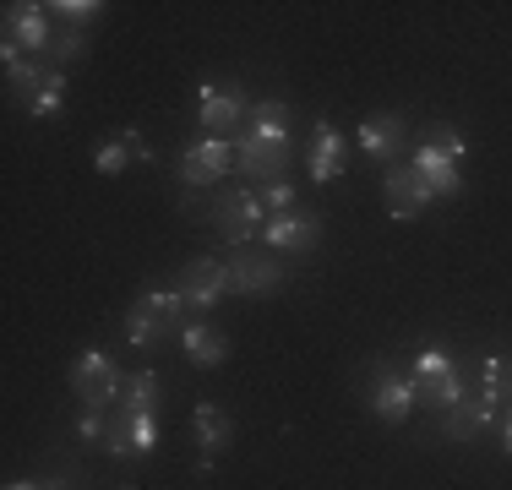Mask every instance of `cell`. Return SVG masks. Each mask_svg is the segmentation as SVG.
I'll return each instance as SVG.
<instances>
[{
    "label": "cell",
    "mask_w": 512,
    "mask_h": 490,
    "mask_svg": "<svg viewBox=\"0 0 512 490\" xmlns=\"http://www.w3.org/2000/svg\"><path fill=\"white\" fill-rule=\"evenodd\" d=\"M502 452L512 458V409H507V425H502Z\"/></svg>",
    "instance_id": "obj_33"
},
{
    "label": "cell",
    "mask_w": 512,
    "mask_h": 490,
    "mask_svg": "<svg viewBox=\"0 0 512 490\" xmlns=\"http://www.w3.org/2000/svg\"><path fill=\"white\" fill-rule=\"evenodd\" d=\"M496 414H502V409H496V403L474 387V392H463V403H453V409L436 414V420H442V436L447 441H480L485 431H491Z\"/></svg>",
    "instance_id": "obj_14"
},
{
    "label": "cell",
    "mask_w": 512,
    "mask_h": 490,
    "mask_svg": "<svg viewBox=\"0 0 512 490\" xmlns=\"http://www.w3.org/2000/svg\"><path fill=\"white\" fill-rule=\"evenodd\" d=\"M0 44H11L17 55H33V60H44L50 55V44H55V28H50V6H6V22H0Z\"/></svg>",
    "instance_id": "obj_11"
},
{
    "label": "cell",
    "mask_w": 512,
    "mask_h": 490,
    "mask_svg": "<svg viewBox=\"0 0 512 490\" xmlns=\"http://www.w3.org/2000/svg\"><path fill=\"white\" fill-rule=\"evenodd\" d=\"M50 11H55L60 22H66V28H88V22H99L104 6H99V0H55Z\"/></svg>",
    "instance_id": "obj_27"
},
{
    "label": "cell",
    "mask_w": 512,
    "mask_h": 490,
    "mask_svg": "<svg viewBox=\"0 0 512 490\" xmlns=\"http://www.w3.org/2000/svg\"><path fill=\"white\" fill-rule=\"evenodd\" d=\"M480 392L496 409H512V360L507 354H485L480 360Z\"/></svg>",
    "instance_id": "obj_23"
},
{
    "label": "cell",
    "mask_w": 512,
    "mask_h": 490,
    "mask_svg": "<svg viewBox=\"0 0 512 490\" xmlns=\"http://www.w3.org/2000/svg\"><path fill=\"white\" fill-rule=\"evenodd\" d=\"M148 158H153V147L142 142L137 126H126V131H115V137H104V147L93 153V169H99V175H120L126 164H148Z\"/></svg>",
    "instance_id": "obj_19"
},
{
    "label": "cell",
    "mask_w": 512,
    "mask_h": 490,
    "mask_svg": "<svg viewBox=\"0 0 512 490\" xmlns=\"http://www.w3.org/2000/svg\"><path fill=\"white\" fill-rule=\"evenodd\" d=\"M131 425H137V458H148L158 447V420L153 414H131Z\"/></svg>",
    "instance_id": "obj_30"
},
{
    "label": "cell",
    "mask_w": 512,
    "mask_h": 490,
    "mask_svg": "<svg viewBox=\"0 0 512 490\" xmlns=\"http://www.w3.org/2000/svg\"><path fill=\"white\" fill-rule=\"evenodd\" d=\"M289 104L284 98H262L251 104V120L240 126L235 137V153H240V175L246 186H273V180L289 175V158H295V131H289Z\"/></svg>",
    "instance_id": "obj_1"
},
{
    "label": "cell",
    "mask_w": 512,
    "mask_h": 490,
    "mask_svg": "<svg viewBox=\"0 0 512 490\" xmlns=\"http://www.w3.org/2000/svg\"><path fill=\"white\" fill-rule=\"evenodd\" d=\"M104 452L109 458H137V425H131V409H109V425H104Z\"/></svg>",
    "instance_id": "obj_24"
},
{
    "label": "cell",
    "mask_w": 512,
    "mask_h": 490,
    "mask_svg": "<svg viewBox=\"0 0 512 490\" xmlns=\"http://www.w3.org/2000/svg\"><path fill=\"white\" fill-rule=\"evenodd\" d=\"M382 196H387V213H393L398 224H409V218H420L425 207H431V191H425L420 175H414V164H393V169H387Z\"/></svg>",
    "instance_id": "obj_15"
},
{
    "label": "cell",
    "mask_w": 512,
    "mask_h": 490,
    "mask_svg": "<svg viewBox=\"0 0 512 490\" xmlns=\"http://www.w3.org/2000/svg\"><path fill=\"white\" fill-rule=\"evenodd\" d=\"M355 142L371 158H398V142H404V115H371V120H360Z\"/></svg>",
    "instance_id": "obj_22"
},
{
    "label": "cell",
    "mask_w": 512,
    "mask_h": 490,
    "mask_svg": "<svg viewBox=\"0 0 512 490\" xmlns=\"http://www.w3.org/2000/svg\"><path fill=\"white\" fill-rule=\"evenodd\" d=\"M197 109H202V131L207 137H240V126L251 120V98L240 82H202L197 88Z\"/></svg>",
    "instance_id": "obj_7"
},
{
    "label": "cell",
    "mask_w": 512,
    "mask_h": 490,
    "mask_svg": "<svg viewBox=\"0 0 512 490\" xmlns=\"http://www.w3.org/2000/svg\"><path fill=\"white\" fill-rule=\"evenodd\" d=\"M6 490H66V485H33V480H11Z\"/></svg>",
    "instance_id": "obj_32"
},
{
    "label": "cell",
    "mask_w": 512,
    "mask_h": 490,
    "mask_svg": "<svg viewBox=\"0 0 512 490\" xmlns=\"http://www.w3.org/2000/svg\"><path fill=\"white\" fill-rule=\"evenodd\" d=\"M224 267H229V294H246V300H262V294H278L289 284V267L278 256H267V245H229Z\"/></svg>",
    "instance_id": "obj_4"
},
{
    "label": "cell",
    "mask_w": 512,
    "mask_h": 490,
    "mask_svg": "<svg viewBox=\"0 0 512 490\" xmlns=\"http://www.w3.org/2000/svg\"><path fill=\"white\" fill-rule=\"evenodd\" d=\"M425 147H442V153H453V158H463L469 153V142H463V131L458 126H447V120H436V126H425V137H420Z\"/></svg>",
    "instance_id": "obj_28"
},
{
    "label": "cell",
    "mask_w": 512,
    "mask_h": 490,
    "mask_svg": "<svg viewBox=\"0 0 512 490\" xmlns=\"http://www.w3.org/2000/svg\"><path fill=\"white\" fill-rule=\"evenodd\" d=\"M104 425H109V414H99V409H82L77 436H82V441H104Z\"/></svg>",
    "instance_id": "obj_31"
},
{
    "label": "cell",
    "mask_w": 512,
    "mask_h": 490,
    "mask_svg": "<svg viewBox=\"0 0 512 490\" xmlns=\"http://www.w3.org/2000/svg\"><path fill=\"white\" fill-rule=\"evenodd\" d=\"M229 169H240V153H235V142H229V137H207V131H202V137L180 153V180H186L191 191L218 186Z\"/></svg>",
    "instance_id": "obj_9"
},
{
    "label": "cell",
    "mask_w": 512,
    "mask_h": 490,
    "mask_svg": "<svg viewBox=\"0 0 512 490\" xmlns=\"http://www.w3.org/2000/svg\"><path fill=\"white\" fill-rule=\"evenodd\" d=\"M186 300H180L175 289H148L137 305L126 311V343L131 349H142V354H153V349H164L175 333H186Z\"/></svg>",
    "instance_id": "obj_2"
},
{
    "label": "cell",
    "mask_w": 512,
    "mask_h": 490,
    "mask_svg": "<svg viewBox=\"0 0 512 490\" xmlns=\"http://www.w3.org/2000/svg\"><path fill=\"white\" fill-rule=\"evenodd\" d=\"M414 175L425 180V191H431V202H453V196L463 191V158L453 153H442V147H414Z\"/></svg>",
    "instance_id": "obj_13"
},
{
    "label": "cell",
    "mask_w": 512,
    "mask_h": 490,
    "mask_svg": "<svg viewBox=\"0 0 512 490\" xmlns=\"http://www.w3.org/2000/svg\"><path fill=\"white\" fill-rule=\"evenodd\" d=\"M344 164H349V142L338 137L333 126H327V120H316L311 126V147H306V169H311V180H338L344 175Z\"/></svg>",
    "instance_id": "obj_17"
},
{
    "label": "cell",
    "mask_w": 512,
    "mask_h": 490,
    "mask_svg": "<svg viewBox=\"0 0 512 490\" xmlns=\"http://www.w3.org/2000/svg\"><path fill=\"white\" fill-rule=\"evenodd\" d=\"M409 376H414V398H420L431 414H447L453 403H463V392H469V382H463V371L453 365L447 349H420Z\"/></svg>",
    "instance_id": "obj_3"
},
{
    "label": "cell",
    "mask_w": 512,
    "mask_h": 490,
    "mask_svg": "<svg viewBox=\"0 0 512 490\" xmlns=\"http://www.w3.org/2000/svg\"><path fill=\"white\" fill-rule=\"evenodd\" d=\"M213 229L224 235L229 245H256L267 229V207L256 186H224L213 196Z\"/></svg>",
    "instance_id": "obj_5"
},
{
    "label": "cell",
    "mask_w": 512,
    "mask_h": 490,
    "mask_svg": "<svg viewBox=\"0 0 512 490\" xmlns=\"http://www.w3.org/2000/svg\"><path fill=\"white\" fill-rule=\"evenodd\" d=\"M365 403H371V414L382 425H404L414 409H420V398H414V376L409 371H393V365H382V371L371 376V387H365Z\"/></svg>",
    "instance_id": "obj_10"
},
{
    "label": "cell",
    "mask_w": 512,
    "mask_h": 490,
    "mask_svg": "<svg viewBox=\"0 0 512 490\" xmlns=\"http://www.w3.org/2000/svg\"><path fill=\"white\" fill-rule=\"evenodd\" d=\"M175 294L186 300V316H191V322H207V311H213V305L229 294V267H224V256H191V262L175 273Z\"/></svg>",
    "instance_id": "obj_6"
},
{
    "label": "cell",
    "mask_w": 512,
    "mask_h": 490,
    "mask_svg": "<svg viewBox=\"0 0 512 490\" xmlns=\"http://www.w3.org/2000/svg\"><path fill=\"white\" fill-rule=\"evenodd\" d=\"M0 66H6V88H11V98H17L22 109L39 98V88L50 82V60H33V55H17L11 44H0Z\"/></svg>",
    "instance_id": "obj_16"
},
{
    "label": "cell",
    "mask_w": 512,
    "mask_h": 490,
    "mask_svg": "<svg viewBox=\"0 0 512 490\" xmlns=\"http://www.w3.org/2000/svg\"><path fill=\"white\" fill-rule=\"evenodd\" d=\"M60 104H66V71H50V82H44V88H39V98H33V104H28V115L33 120H50V115H60Z\"/></svg>",
    "instance_id": "obj_25"
},
{
    "label": "cell",
    "mask_w": 512,
    "mask_h": 490,
    "mask_svg": "<svg viewBox=\"0 0 512 490\" xmlns=\"http://www.w3.org/2000/svg\"><path fill=\"white\" fill-rule=\"evenodd\" d=\"M256 196H262V207H267V218H278V213H289V207H295V180H273V186H262V191H256Z\"/></svg>",
    "instance_id": "obj_29"
},
{
    "label": "cell",
    "mask_w": 512,
    "mask_h": 490,
    "mask_svg": "<svg viewBox=\"0 0 512 490\" xmlns=\"http://www.w3.org/2000/svg\"><path fill=\"white\" fill-rule=\"evenodd\" d=\"M71 392L82 398V409L109 414V409H115V398H120V371H115V360H109L104 349L77 354V360H71Z\"/></svg>",
    "instance_id": "obj_8"
},
{
    "label": "cell",
    "mask_w": 512,
    "mask_h": 490,
    "mask_svg": "<svg viewBox=\"0 0 512 490\" xmlns=\"http://www.w3.org/2000/svg\"><path fill=\"white\" fill-rule=\"evenodd\" d=\"M120 409L131 414H153L158 403H164V376L158 371H120Z\"/></svg>",
    "instance_id": "obj_21"
},
{
    "label": "cell",
    "mask_w": 512,
    "mask_h": 490,
    "mask_svg": "<svg viewBox=\"0 0 512 490\" xmlns=\"http://www.w3.org/2000/svg\"><path fill=\"white\" fill-rule=\"evenodd\" d=\"M180 343H186L191 365H202V371H218V365L229 360V338L218 333L213 322H186V333H180Z\"/></svg>",
    "instance_id": "obj_20"
},
{
    "label": "cell",
    "mask_w": 512,
    "mask_h": 490,
    "mask_svg": "<svg viewBox=\"0 0 512 490\" xmlns=\"http://www.w3.org/2000/svg\"><path fill=\"white\" fill-rule=\"evenodd\" d=\"M191 425H197V447H202L197 469L207 474L218 452H224L229 441H235V420H229V414L218 409V403H197V409H191Z\"/></svg>",
    "instance_id": "obj_18"
},
{
    "label": "cell",
    "mask_w": 512,
    "mask_h": 490,
    "mask_svg": "<svg viewBox=\"0 0 512 490\" xmlns=\"http://www.w3.org/2000/svg\"><path fill=\"white\" fill-rule=\"evenodd\" d=\"M316 240H322V218L306 213V207H289V213L267 218V229H262V240H256V245L284 251V256H311Z\"/></svg>",
    "instance_id": "obj_12"
},
{
    "label": "cell",
    "mask_w": 512,
    "mask_h": 490,
    "mask_svg": "<svg viewBox=\"0 0 512 490\" xmlns=\"http://www.w3.org/2000/svg\"><path fill=\"white\" fill-rule=\"evenodd\" d=\"M82 55H88V33H82V28H60L55 44H50V66L66 71L71 60H82Z\"/></svg>",
    "instance_id": "obj_26"
}]
</instances>
